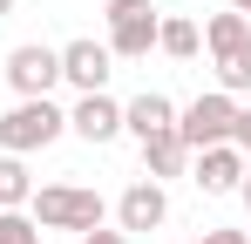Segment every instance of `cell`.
<instances>
[{
    "instance_id": "1",
    "label": "cell",
    "mask_w": 251,
    "mask_h": 244,
    "mask_svg": "<svg viewBox=\"0 0 251 244\" xmlns=\"http://www.w3.org/2000/svg\"><path fill=\"white\" fill-rule=\"evenodd\" d=\"M54 136H68V109L54 95H14V109L0 116V149L7 156H34Z\"/></svg>"
},
{
    "instance_id": "2",
    "label": "cell",
    "mask_w": 251,
    "mask_h": 244,
    "mask_svg": "<svg viewBox=\"0 0 251 244\" xmlns=\"http://www.w3.org/2000/svg\"><path fill=\"white\" fill-rule=\"evenodd\" d=\"M27 217L41 224V231H95L102 217H109V203L95 197L88 183H48L27 197Z\"/></svg>"
},
{
    "instance_id": "3",
    "label": "cell",
    "mask_w": 251,
    "mask_h": 244,
    "mask_svg": "<svg viewBox=\"0 0 251 244\" xmlns=\"http://www.w3.org/2000/svg\"><path fill=\"white\" fill-rule=\"evenodd\" d=\"M109 54L116 61H143L150 48H156V21H163V7L156 0H109Z\"/></svg>"
},
{
    "instance_id": "4",
    "label": "cell",
    "mask_w": 251,
    "mask_h": 244,
    "mask_svg": "<svg viewBox=\"0 0 251 244\" xmlns=\"http://www.w3.org/2000/svg\"><path fill=\"white\" fill-rule=\"evenodd\" d=\"M231 122H238V95L210 88V95H197V102L176 109V136H183L190 156H197V149H210V143H231Z\"/></svg>"
},
{
    "instance_id": "5",
    "label": "cell",
    "mask_w": 251,
    "mask_h": 244,
    "mask_svg": "<svg viewBox=\"0 0 251 244\" xmlns=\"http://www.w3.org/2000/svg\"><path fill=\"white\" fill-rule=\"evenodd\" d=\"M0 75H7L14 95H54V81H61V48H48V41H21V48H7Z\"/></svg>"
},
{
    "instance_id": "6",
    "label": "cell",
    "mask_w": 251,
    "mask_h": 244,
    "mask_svg": "<svg viewBox=\"0 0 251 244\" xmlns=\"http://www.w3.org/2000/svg\"><path fill=\"white\" fill-rule=\"evenodd\" d=\"M109 75H116V54H109V41L82 34V41H68V48H61V81H68V88H82V95H102V88H109Z\"/></svg>"
},
{
    "instance_id": "7",
    "label": "cell",
    "mask_w": 251,
    "mask_h": 244,
    "mask_svg": "<svg viewBox=\"0 0 251 244\" xmlns=\"http://www.w3.org/2000/svg\"><path fill=\"white\" fill-rule=\"evenodd\" d=\"M190 183L204 190V197H238V183H245V149L238 143H210L190 156Z\"/></svg>"
},
{
    "instance_id": "8",
    "label": "cell",
    "mask_w": 251,
    "mask_h": 244,
    "mask_svg": "<svg viewBox=\"0 0 251 244\" xmlns=\"http://www.w3.org/2000/svg\"><path fill=\"white\" fill-rule=\"evenodd\" d=\"M170 217V190L156 183V176H136L123 197H116V231L123 238H136V231H156Z\"/></svg>"
},
{
    "instance_id": "9",
    "label": "cell",
    "mask_w": 251,
    "mask_h": 244,
    "mask_svg": "<svg viewBox=\"0 0 251 244\" xmlns=\"http://www.w3.org/2000/svg\"><path fill=\"white\" fill-rule=\"evenodd\" d=\"M68 129H75L82 143L102 149V143H116V136H123V102H116L109 88H102V95H82V102L68 109Z\"/></svg>"
},
{
    "instance_id": "10",
    "label": "cell",
    "mask_w": 251,
    "mask_h": 244,
    "mask_svg": "<svg viewBox=\"0 0 251 244\" xmlns=\"http://www.w3.org/2000/svg\"><path fill=\"white\" fill-rule=\"evenodd\" d=\"M163 129H176V102H170L163 88H143V95L123 102V136L150 143V136H163Z\"/></svg>"
},
{
    "instance_id": "11",
    "label": "cell",
    "mask_w": 251,
    "mask_h": 244,
    "mask_svg": "<svg viewBox=\"0 0 251 244\" xmlns=\"http://www.w3.org/2000/svg\"><path fill=\"white\" fill-rule=\"evenodd\" d=\"M183 170H190V143H183L176 129H163V136H150V143H143V176H156V183H163V176H183Z\"/></svg>"
},
{
    "instance_id": "12",
    "label": "cell",
    "mask_w": 251,
    "mask_h": 244,
    "mask_svg": "<svg viewBox=\"0 0 251 244\" xmlns=\"http://www.w3.org/2000/svg\"><path fill=\"white\" fill-rule=\"evenodd\" d=\"M156 48H163L170 61H190V54L204 48V34H197L190 14H163V21H156Z\"/></svg>"
},
{
    "instance_id": "13",
    "label": "cell",
    "mask_w": 251,
    "mask_h": 244,
    "mask_svg": "<svg viewBox=\"0 0 251 244\" xmlns=\"http://www.w3.org/2000/svg\"><path fill=\"white\" fill-rule=\"evenodd\" d=\"M210 61H217V88H224V95H251V34L238 41V48H217Z\"/></svg>"
},
{
    "instance_id": "14",
    "label": "cell",
    "mask_w": 251,
    "mask_h": 244,
    "mask_svg": "<svg viewBox=\"0 0 251 244\" xmlns=\"http://www.w3.org/2000/svg\"><path fill=\"white\" fill-rule=\"evenodd\" d=\"M27 197H34L27 156H7V149H0V210H27Z\"/></svg>"
},
{
    "instance_id": "15",
    "label": "cell",
    "mask_w": 251,
    "mask_h": 244,
    "mask_svg": "<svg viewBox=\"0 0 251 244\" xmlns=\"http://www.w3.org/2000/svg\"><path fill=\"white\" fill-rule=\"evenodd\" d=\"M245 34H251V21H245V14H231V7H224V14H210V27H204L210 54H217V48H238Z\"/></svg>"
},
{
    "instance_id": "16",
    "label": "cell",
    "mask_w": 251,
    "mask_h": 244,
    "mask_svg": "<svg viewBox=\"0 0 251 244\" xmlns=\"http://www.w3.org/2000/svg\"><path fill=\"white\" fill-rule=\"evenodd\" d=\"M0 244H41V224L27 210H0Z\"/></svg>"
},
{
    "instance_id": "17",
    "label": "cell",
    "mask_w": 251,
    "mask_h": 244,
    "mask_svg": "<svg viewBox=\"0 0 251 244\" xmlns=\"http://www.w3.org/2000/svg\"><path fill=\"white\" fill-rule=\"evenodd\" d=\"M231 143L251 156V109H245V102H238V122H231Z\"/></svg>"
},
{
    "instance_id": "18",
    "label": "cell",
    "mask_w": 251,
    "mask_h": 244,
    "mask_svg": "<svg viewBox=\"0 0 251 244\" xmlns=\"http://www.w3.org/2000/svg\"><path fill=\"white\" fill-rule=\"evenodd\" d=\"M190 244H251V231H224L217 224V231H204V238H190Z\"/></svg>"
},
{
    "instance_id": "19",
    "label": "cell",
    "mask_w": 251,
    "mask_h": 244,
    "mask_svg": "<svg viewBox=\"0 0 251 244\" xmlns=\"http://www.w3.org/2000/svg\"><path fill=\"white\" fill-rule=\"evenodd\" d=\"M82 244H129L123 231H109V224H95V231H82Z\"/></svg>"
},
{
    "instance_id": "20",
    "label": "cell",
    "mask_w": 251,
    "mask_h": 244,
    "mask_svg": "<svg viewBox=\"0 0 251 244\" xmlns=\"http://www.w3.org/2000/svg\"><path fill=\"white\" fill-rule=\"evenodd\" d=\"M238 197H245V210H251V156H245V183H238Z\"/></svg>"
},
{
    "instance_id": "21",
    "label": "cell",
    "mask_w": 251,
    "mask_h": 244,
    "mask_svg": "<svg viewBox=\"0 0 251 244\" xmlns=\"http://www.w3.org/2000/svg\"><path fill=\"white\" fill-rule=\"evenodd\" d=\"M231 14H245V21H251V0H231Z\"/></svg>"
},
{
    "instance_id": "22",
    "label": "cell",
    "mask_w": 251,
    "mask_h": 244,
    "mask_svg": "<svg viewBox=\"0 0 251 244\" xmlns=\"http://www.w3.org/2000/svg\"><path fill=\"white\" fill-rule=\"evenodd\" d=\"M7 14H14V0H0V21H7Z\"/></svg>"
}]
</instances>
